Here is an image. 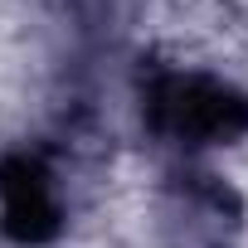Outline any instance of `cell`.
<instances>
[{
	"label": "cell",
	"instance_id": "cell-1",
	"mask_svg": "<svg viewBox=\"0 0 248 248\" xmlns=\"http://www.w3.org/2000/svg\"><path fill=\"white\" fill-rule=\"evenodd\" d=\"M137 112L146 137L175 161H200L204 151L229 146L248 132V93L224 73L185 63H161L141 73Z\"/></svg>",
	"mask_w": 248,
	"mask_h": 248
},
{
	"label": "cell",
	"instance_id": "cell-3",
	"mask_svg": "<svg viewBox=\"0 0 248 248\" xmlns=\"http://www.w3.org/2000/svg\"><path fill=\"white\" fill-rule=\"evenodd\" d=\"M0 229L15 243H49L63 229V185L44 151H10L0 161Z\"/></svg>",
	"mask_w": 248,
	"mask_h": 248
},
{
	"label": "cell",
	"instance_id": "cell-2",
	"mask_svg": "<svg viewBox=\"0 0 248 248\" xmlns=\"http://www.w3.org/2000/svg\"><path fill=\"white\" fill-rule=\"evenodd\" d=\"M156 224L170 248H233L243 229V200L219 170L175 161L156 190Z\"/></svg>",
	"mask_w": 248,
	"mask_h": 248
}]
</instances>
